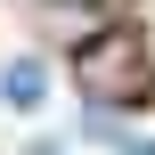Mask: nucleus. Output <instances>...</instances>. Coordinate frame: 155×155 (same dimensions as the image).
Segmentation results:
<instances>
[{
	"label": "nucleus",
	"mask_w": 155,
	"mask_h": 155,
	"mask_svg": "<svg viewBox=\"0 0 155 155\" xmlns=\"http://www.w3.org/2000/svg\"><path fill=\"white\" fill-rule=\"evenodd\" d=\"M82 90H90V98H106V106H131V98H147L139 41H131V33H106L98 49H82Z\"/></svg>",
	"instance_id": "nucleus-1"
},
{
	"label": "nucleus",
	"mask_w": 155,
	"mask_h": 155,
	"mask_svg": "<svg viewBox=\"0 0 155 155\" xmlns=\"http://www.w3.org/2000/svg\"><path fill=\"white\" fill-rule=\"evenodd\" d=\"M0 98L8 106H41V65H8L0 74Z\"/></svg>",
	"instance_id": "nucleus-2"
},
{
	"label": "nucleus",
	"mask_w": 155,
	"mask_h": 155,
	"mask_svg": "<svg viewBox=\"0 0 155 155\" xmlns=\"http://www.w3.org/2000/svg\"><path fill=\"white\" fill-rule=\"evenodd\" d=\"M123 155H155V147H131V139H123Z\"/></svg>",
	"instance_id": "nucleus-3"
}]
</instances>
